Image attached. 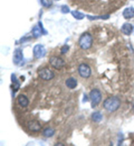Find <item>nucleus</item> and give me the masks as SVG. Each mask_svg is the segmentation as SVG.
I'll use <instances>...</instances> for the list:
<instances>
[{
	"label": "nucleus",
	"mask_w": 134,
	"mask_h": 146,
	"mask_svg": "<svg viewBox=\"0 0 134 146\" xmlns=\"http://www.w3.org/2000/svg\"><path fill=\"white\" fill-rule=\"evenodd\" d=\"M12 59H13V63L15 65H18L19 63H21V61L23 60V54L20 49L17 48L14 50Z\"/></svg>",
	"instance_id": "9"
},
{
	"label": "nucleus",
	"mask_w": 134,
	"mask_h": 146,
	"mask_svg": "<svg viewBox=\"0 0 134 146\" xmlns=\"http://www.w3.org/2000/svg\"><path fill=\"white\" fill-rule=\"evenodd\" d=\"M93 44V38L92 35L88 33H84L82 34L78 40V44L80 48L87 50L90 49Z\"/></svg>",
	"instance_id": "2"
},
{
	"label": "nucleus",
	"mask_w": 134,
	"mask_h": 146,
	"mask_svg": "<svg viewBox=\"0 0 134 146\" xmlns=\"http://www.w3.org/2000/svg\"><path fill=\"white\" fill-rule=\"evenodd\" d=\"M27 128L33 132H37L41 130L42 126L40 122L36 120H32L27 122Z\"/></svg>",
	"instance_id": "8"
},
{
	"label": "nucleus",
	"mask_w": 134,
	"mask_h": 146,
	"mask_svg": "<svg viewBox=\"0 0 134 146\" xmlns=\"http://www.w3.org/2000/svg\"><path fill=\"white\" fill-rule=\"evenodd\" d=\"M91 117H92V121L95 122H100L102 121V119H103V115L99 111L92 113Z\"/></svg>",
	"instance_id": "14"
},
{
	"label": "nucleus",
	"mask_w": 134,
	"mask_h": 146,
	"mask_svg": "<svg viewBox=\"0 0 134 146\" xmlns=\"http://www.w3.org/2000/svg\"><path fill=\"white\" fill-rule=\"evenodd\" d=\"M69 8L67 7V5H63L62 7H61V11L63 13H67L69 12Z\"/></svg>",
	"instance_id": "20"
},
{
	"label": "nucleus",
	"mask_w": 134,
	"mask_h": 146,
	"mask_svg": "<svg viewBox=\"0 0 134 146\" xmlns=\"http://www.w3.org/2000/svg\"><path fill=\"white\" fill-rule=\"evenodd\" d=\"M120 100L116 96H111L106 99L103 102V107L108 112L112 113L117 111L120 107Z\"/></svg>",
	"instance_id": "1"
},
{
	"label": "nucleus",
	"mask_w": 134,
	"mask_h": 146,
	"mask_svg": "<svg viewBox=\"0 0 134 146\" xmlns=\"http://www.w3.org/2000/svg\"><path fill=\"white\" fill-rule=\"evenodd\" d=\"M41 4L44 7H49L52 5V0H41Z\"/></svg>",
	"instance_id": "18"
},
{
	"label": "nucleus",
	"mask_w": 134,
	"mask_h": 146,
	"mask_svg": "<svg viewBox=\"0 0 134 146\" xmlns=\"http://www.w3.org/2000/svg\"><path fill=\"white\" fill-rule=\"evenodd\" d=\"M42 31L41 29H40L39 27H37V26H36L33 29V31H32V34H33V36L34 38H39V36H41V34H42Z\"/></svg>",
	"instance_id": "16"
},
{
	"label": "nucleus",
	"mask_w": 134,
	"mask_h": 146,
	"mask_svg": "<svg viewBox=\"0 0 134 146\" xmlns=\"http://www.w3.org/2000/svg\"><path fill=\"white\" fill-rule=\"evenodd\" d=\"M133 26L130 23H124V25H122V28H121V31L123 34H124L125 35L129 36L130 35L133 31Z\"/></svg>",
	"instance_id": "10"
},
{
	"label": "nucleus",
	"mask_w": 134,
	"mask_h": 146,
	"mask_svg": "<svg viewBox=\"0 0 134 146\" xmlns=\"http://www.w3.org/2000/svg\"><path fill=\"white\" fill-rule=\"evenodd\" d=\"M69 47L67 46V45H65V46H63L61 49V54H65V53H66L67 51H69Z\"/></svg>",
	"instance_id": "19"
},
{
	"label": "nucleus",
	"mask_w": 134,
	"mask_h": 146,
	"mask_svg": "<svg viewBox=\"0 0 134 146\" xmlns=\"http://www.w3.org/2000/svg\"><path fill=\"white\" fill-rule=\"evenodd\" d=\"M46 53V49L41 44H37L33 48V55L36 59H41L45 56Z\"/></svg>",
	"instance_id": "7"
},
{
	"label": "nucleus",
	"mask_w": 134,
	"mask_h": 146,
	"mask_svg": "<svg viewBox=\"0 0 134 146\" xmlns=\"http://www.w3.org/2000/svg\"><path fill=\"white\" fill-rule=\"evenodd\" d=\"M38 76L44 80H50L54 77V73L48 68H42L37 71Z\"/></svg>",
	"instance_id": "3"
},
{
	"label": "nucleus",
	"mask_w": 134,
	"mask_h": 146,
	"mask_svg": "<svg viewBox=\"0 0 134 146\" xmlns=\"http://www.w3.org/2000/svg\"><path fill=\"white\" fill-rule=\"evenodd\" d=\"M90 98L92 101V106L94 107L101 102L102 96L101 92L98 89H93L90 92Z\"/></svg>",
	"instance_id": "4"
},
{
	"label": "nucleus",
	"mask_w": 134,
	"mask_h": 146,
	"mask_svg": "<svg viewBox=\"0 0 134 146\" xmlns=\"http://www.w3.org/2000/svg\"><path fill=\"white\" fill-rule=\"evenodd\" d=\"M18 103L21 107H26L29 105V100L26 96L23 94H20L18 97Z\"/></svg>",
	"instance_id": "11"
},
{
	"label": "nucleus",
	"mask_w": 134,
	"mask_h": 146,
	"mask_svg": "<svg viewBox=\"0 0 134 146\" xmlns=\"http://www.w3.org/2000/svg\"><path fill=\"white\" fill-rule=\"evenodd\" d=\"M65 85L69 89H75L77 86V80L73 77H70L65 81Z\"/></svg>",
	"instance_id": "12"
},
{
	"label": "nucleus",
	"mask_w": 134,
	"mask_h": 146,
	"mask_svg": "<svg viewBox=\"0 0 134 146\" xmlns=\"http://www.w3.org/2000/svg\"><path fill=\"white\" fill-rule=\"evenodd\" d=\"M54 133L55 130L53 128H47L43 130L42 135H43V136L46 137V138H50V137H52L54 136Z\"/></svg>",
	"instance_id": "15"
},
{
	"label": "nucleus",
	"mask_w": 134,
	"mask_h": 146,
	"mask_svg": "<svg viewBox=\"0 0 134 146\" xmlns=\"http://www.w3.org/2000/svg\"><path fill=\"white\" fill-rule=\"evenodd\" d=\"M55 145H63V144H60V143H58V144H56Z\"/></svg>",
	"instance_id": "21"
},
{
	"label": "nucleus",
	"mask_w": 134,
	"mask_h": 146,
	"mask_svg": "<svg viewBox=\"0 0 134 146\" xmlns=\"http://www.w3.org/2000/svg\"><path fill=\"white\" fill-rule=\"evenodd\" d=\"M123 16L126 19H129L134 17V8L132 7L126 8L123 12Z\"/></svg>",
	"instance_id": "13"
},
{
	"label": "nucleus",
	"mask_w": 134,
	"mask_h": 146,
	"mask_svg": "<svg viewBox=\"0 0 134 146\" xmlns=\"http://www.w3.org/2000/svg\"><path fill=\"white\" fill-rule=\"evenodd\" d=\"M78 72L82 78H88L90 76L92 70H91V68L86 63H82L78 66Z\"/></svg>",
	"instance_id": "6"
},
{
	"label": "nucleus",
	"mask_w": 134,
	"mask_h": 146,
	"mask_svg": "<svg viewBox=\"0 0 134 146\" xmlns=\"http://www.w3.org/2000/svg\"><path fill=\"white\" fill-rule=\"evenodd\" d=\"M49 63L53 68L58 70L61 69L65 65V62L64 61V60L61 59V57L57 56L51 57L49 59Z\"/></svg>",
	"instance_id": "5"
},
{
	"label": "nucleus",
	"mask_w": 134,
	"mask_h": 146,
	"mask_svg": "<svg viewBox=\"0 0 134 146\" xmlns=\"http://www.w3.org/2000/svg\"><path fill=\"white\" fill-rule=\"evenodd\" d=\"M71 15L73 16V17H75L76 19H78V20L83 19L85 17V15L82 13L77 11H73L71 12Z\"/></svg>",
	"instance_id": "17"
}]
</instances>
